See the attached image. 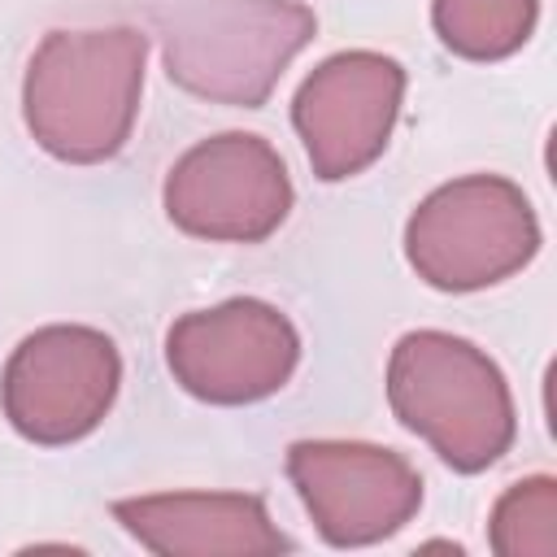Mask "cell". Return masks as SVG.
I'll list each match as a JSON object with an SVG mask.
<instances>
[{"label": "cell", "instance_id": "8", "mask_svg": "<svg viewBox=\"0 0 557 557\" xmlns=\"http://www.w3.org/2000/svg\"><path fill=\"white\" fill-rule=\"evenodd\" d=\"M287 479L331 548H366L396 535L422 509V474L366 440H296Z\"/></svg>", "mask_w": 557, "mask_h": 557}, {"label": "cell", "instance_id": "7", "mask_svg": "<svg viewBox=\"0 0 557 557\" xmlns=\"http://www.w3.org/2000/svg\"><path fill=\"white\" fill-rule=\"evenodd\" d=\"M296 361L300 335L292 318L257 296L183 313L165 331L174 383L205 405H257L287 387Z\"/></svg>", "mask_w": 557, "mask_h": 557}, {"label": "cell", "instance_id": "9", "mask_svg": "<svg viewBox=\"0 0 557 557\" xmlns=\"http://www.w3.org/2000/svg\"><path fill=\"white\" fill-rule=\"evenodd\" d=\"M405 65L396 57L348 48L313 65L292 96V126L322 183L370 170L400 117Z\"/></svg>", "mask_w": 557, "mask_h": 557}, {"label": "cell", "instance_id": "2", "mask_svg": "<svg viewBox=\"0 0 557 557\" xmlns=\"http://www.w3.org/2000/svg\"><path fill=\"white\" fill-rule=\"evenodd\" d=\"M152 22L170 83L231 109H261L318 35L300 0H161Z\"/></svg>", "mask_w": 557, "mask_h": 557}, {"label": "cell", "instance_id": "12", "mask_svg": "<svg viewBox=\"0 0 557 557\" xmlns=\"http://www.w3.org/2000/svg\"><path fill=\"white\" fill-rule=\"evenodd\" d=\"M496 557H557V479L531 474L500 492L487 518Z\"/></svg>", "mask_w": 557, "mask_h": 557}, {"label": "cell", "instance_id": "1", "mask_svg": "<svg viewBox=\"0 0 557 557\" xmlns=\"http://www.w3.org/2000/svg\"><path fill=\"white\" fill-rule=\"evenodd\" d=\"M148 35L135 26L48 30L22 78L30 139L65 165H100L131 139Z\"/></svg>", "mask_w": 557, "mask_h": 557}, {"label": "cell", "instance_id": "11", "mask_svg": "<svg viewBox=\"0 0 557 557\" xmlns=\"http://www.w3.org/2000/svg\"><path fill=\"white\" fill-rule=\"evenodd\" d=\"M540 17V0H431V26L453 57L505 61L513 57Z\"/></svg>", "mask_w": 557, "mask_h": 557}, {"label": "cell", "instance_id": "4", "mask_svg": "<svg viewBox=\"0 0 557 557\" xmlns=\"http://www.w3.org/2000/svg\"><path fill=\"white\" fill-rule=\"evenodd\" d=\"M540 218L527 191L500 174H466L435 187L405 222V257L435 292H483L531 265Z\"/></svg>", "mask_w": 557, "mask_h": 557}, {"label": "cell", "instance_id": "10", "mask_svg": "<svg viewBox=\"0 0 557 557\" xmlns=\"http://www.w3.org/2000/svg\"><path fill=\"white\" fill-rule=\"evenodd\" d=\"M113 518L131 540L161 557H274L292 540L270 522L252 492H157L113 500Z\"/></svg>", "mask_w": 557, "mask_h": 557}, {"label": "cell", "instance_id": "5", "mask_svg": "<svg viewBox=\"0 0 557 557\" xmlns=\"http://www.w3.org/2000/svg\"><path fill=\"white\" fill-rule=\"evenodd\" d=\"M122 357L117 344L78 322L30 331L4 361L0 405L9 426L44 448L91 435L117 400Z\"/></svg>", "mask_w": 557, "mask_h": 557}, {"label": "cell", "instance_id": "6", "mask_svg": "<svg viewBox=\"0 0 557 557\" xmlns=\"http://www.w3.org/2000/svg\"><path fill=\"white\" fill-rule=\"evenodd\" d=\"M292 178L270 139L222 131L187 148L161 187L165 218L196 239L261 244L292 213Z\"/></svg>", "mask_w": 557, "mask_h": 557}, {"label": "cell", "instance_id": "3", "mask_svg": "<svg viewBox=\"0 0 557 557\" xmlns=\"http://www.w3.org/2000/svg\"><path fill=\"white\" fill-rule=\"evenodd\" d=\"M387 405L457 474L496 466L518 435L500 366L479 344L431 326L396 339L387 357Z\"/></svg>", "mask_w": 557, "mask_h": 557}]
</instances>
